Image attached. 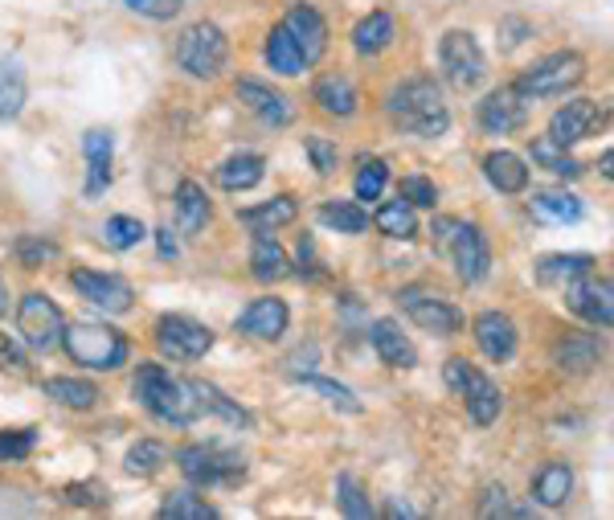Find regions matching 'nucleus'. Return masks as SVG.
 Returning a JSON list of instances; mask_svg holds the SVG:
<instances>
[{
  "label": "nucleus",
  "mask_w": 614,
  "mask_h": 520,
  "mask_svg": "<svg viewBox=\"0 0 614 520\" xmlns=\"http://www.w3.org/2000/svg\"><path fill=\"white\" fill-rule=\"evenodd\" d=\"M157 345L172 361H201L214 348V333L193 316H160L157 319Z\"/></svg>",
  "instance_id": "9d476101"
},
{
  "label": "nucleus",
  "mask_w": 614,
  "mask_h": 520,
  "mask_svg": "<svg viewBox=\"0 0 614 520\" xmlns=\"http://www.w3.org/2000/svg\"><path fill=\"white\" fill-rule=\"evenodd\" d=\"M389 181V164L386 160H365L357 173V202H377L381 188Z\"/></svg>",
  "instance_id": "a18cd8bd"
},
{
  "label": "nucleus",
  "mask_w": 614,
  "mask_h": 520,
  "mask_svg": "<svg viewBox=\"0 0 614 520\" xmlns=\"http://www.w3.org/2000/svg\"><path fill=\"white\" fill-rule=\"evenodd\" d=\"M570 491H573V472H570V463H561V459H549L541 472H537V479H532V496H537V505H545V508H561L570 500Z\"/></svg>",
  "instance_id": "cd10ccee"
},
{
  "label": "nucleus",
  "mask_w": 614,
  "mask_h": 520,
  "mask_svg": "<svg viewBox=\"0 0 614 520\" xmlns=\"http://www.w3.org/2000/svg\"><path fill=\"white\" fill-rule=\"evenodd\" d=\"M283 30L291 33V42L300 45V54L308 66H315V62L324 58V50H328V21L320 17V9H312V4H291V13H287Z\"/></svg>",
  "instance_id": "dca6fc26"
},
{
  "label": "nucleus",
  "mask_w": 614,
  "mask_h": 520,
  "mask_svg": "<svg viewBox=\"0 0 614 520\" xmlns=\"http://www.w3.org/2000/svg\"><path fill=\"white\" fill-rule=\"evenodd\" d=\"M295 217H300V202H295L291 193H279V197H271V202L243 209V214H238V221H243V226H250V230L271 234V230H279V226H291Z\"/></svg>",
  "instance_id": "393cba45"
},
{
  "label": "nucleus",
  "mask_w": 614,
  "mask_h": 520,
  "mask_svg": "<svg viewBox=\"0 0 614 520\" xmlns=\"http://www.w3.org/2000/svg\"><path fill=\"white\" fill-rule=\"evenodd\" d=\"M484 176L500 193H525L529 188V169H525V160L516 156V152H487Z\"/></svg>",
  "instance_id": "c85d7f7f"
},
{
  "label": "nucleus",
  "mask_w": 614,
  "mask_h": 520,
  "mask_svg": "<svg viewBox=\"0 0 614 520\" xmlns=\"http://www.w3.org/2000/svg\"><path fill=\"white\" fill-rule=\"evenodd\" d=\"M315 217L336 234H360L369 226V214H365L357 202H341V197H332V202L320 205V214Z\"/></svg>",
  "instance_id": "ea45409f"
},
{
  "label": "nucleus",
  "mask_w": 614,
  "mask_h": 520,
  "mask_svg": "<svg viewBox=\"0 0 614 520\" xmlns=\"http://www.w3.org/2000/svg\"><path fill=\"white\" fill-rule=\"evenodd\" d=\"M0 369H25V353L13 336H0Z\"/></svg>",
  "instance_id": "864d4df0"
},
{
  "label": "nucleus",
  "mask_w": 614,
  "mask_h": 520,
  "mask_svg": "<svg viewBox=\"0 0 614 520\" xmlns=\"http://www.w3.org/2000/svg\"><path fill=\"white\" fill-rule=\"evenodd\" d=\"M599 123H602L599 102L594 99H573V102H565V107L553 111V119H549V136H553L561 148H573V144H582V140H590Z\"/></svg>",
  "instance_id": "f3484780"
},
{
  "label": "nucleus",
  "mask_w": 614,
  "mask_h": 520,
  "mask_svg": "<svg viewBox=\"0 0 614 520\" xmlns=\"http://www.w3.org/2000/svg\"><path fill=\"white\" fill-rule=\"evenodd\" d=\"M480 512H484V517H504V512H508V491L492 484V488L484 491V505H480Z\"/></svg>",
  "instance_id": "5fc2aeb1"
},
{
  "label": "nucleus",
  "mask_w": 614,
  "mask_h": 520,
  "mask_svg": "<svg viewBox=\"0 0 614 520\" xmlns=\"http://www.w3.org/2000/svg\"><path fill=\"white\" fill-rule=\"evenodd\" d=\"M565 304H570L573 316L590 319V324H599V328H611L614 324L611 279H594V275L573 279V283H565Z\"/></svg>",
  "instance_id": "4468645a"
},
{
  "label": "nucleus",
  "mask_w": 614,
  "mask_h": 520,
  "mask_svg": "<svg viewBox=\"0 0 614 520\" xmlns=\"http://www.w3.org/2000/svg\"><path fill=\"white\" fill-rule=\"evenodd\" d=\"M439 62H443V78L455 90H475L480 83H484V74H487L484 50H480V42H475L467 30L443 33Z\"/></svg>",
  "instance_id": "1a4fd4ad"
},
{
  "label": "nucleus",
  "mask_w": 614,
  "mask_h": 520,
  "mask_svg": "<svg viewBox=\"0 0 614 520\" xmlns=\"http://www.w3.org/2000/svg\"><path fill=\"white\" fill-rule=\"evenodd\" d=\"M401 312L414 319L422 333H434V336H455L463 328V316H459L455 304H446L443 295H430L422 288H406L398 295Z\"/></svg>",
  "instance_id": "9b49d317"
},
{
  "label": "nucleus",
  "mask_w": 614,
  "mask_h": 520,
  "mask_svg": "<svg viewBox=\"0 0 614 520\" xmlns=\"http://www.w3.org/2000/svg\"><path fill=\"white\" fill-rule=\"evenodd\" d=\"M164 463H169V447L157 443V438H143V443H136L128 451L123 467H128V476H157Z\"/></svg>",
  "instance_id": "79ce46f5"
},
{
  "label": "nucleus",
  "mask_w": 614,
  "mask_h": 520,
  "mask_svg": "<svg viewBox=\"0 0 614 520\" xmlns=\"http://www.w3.org/2000/svg\"><path fill=\"white\" fill-rule=\"evenodd\" d=\"M226 58H229V42L214 21L188 25V30L181 33V42H176V62H181V71L193 74V78H214V74L226 66Z\"/></svg>",
  "instance_id": "39448f33"
},
{
  "label": "nucleus",
  "mask_w": 614,
  "mask_h": 520,
  "mask_svg": "<svg viewBox=\"0 0 614 520\" xmlns=\"http://www.w3.org/2000/svg\"><path fill=\"white\" fill-rule=\"evenodd\" d=\"M238 99H243L267 128H287V123L295 119V102L287 99L283 90L267 87V83H255V78H238Z\"/></svg>",
  "instance_id": "a211bd4d"
},
{
  "label": "nucleus",
  "mask_w": 614,
  "mask_h": 520,
  "mask_svg": "<svg viewBox=\"0 0 614 520\" xmlns=\"http://www.w3.org/2000/svg\"><path fill=\"white\" fill-rule=\"evenodd\" d=\"M300 275H315V246H312V238H300Z\"/></svg>",
  "instance_id": "13d9d810"
},
{
  "label": "nucleus",
  "mask_w": 614,
  "mask_h": 520,
  "mask_svg": "<svg viewBox=\"0 0 614 520\" xmlns=\"http://www.w3.org/2000/svg\"><path fill=\"white\" fill-rule=\"evenodd\" d=\"M459 217H439L434 226H430V234H434V250H446V242H451V230H455Z\"/></svg>",
  "instance_id": "4d7b16f0"
},
{
  "label": "nucleus",
  "mask_w": 614,
  "mask_h": 520,
  "mask_svg": "<svg viewBox=\"0 0 614 520\" xmlns=\"http://www.w3.org/2000/svg\"><path fill=\"white\" fill-rule=\"evenodd\" d=\"M446 386L467 402V414H472L475 426H492V422L500 419V390H496V381L492 377H484L475 365L467 361H446Z\"/></svg>",
  "instance_id": "423d86ee"
},
{
  "label": "nucleus",
  "mask_w": 614,
  "mask_h": 520,
  "mask_svg": "<svg viewBox=\"0 0 614 520\" xmlns=\"http://www.w3.org/2000/svg\"><path fill=\"white\" fill-rule=\"evenodd\" d=\"M303 152H308V160H312V169L320 176L336 173V144H332V140H324V136H308V140H303Z\"/></svg>",
  "instance_id": "8fccbe9b"
},
{
  "label": "nucleus",
  "mask_w": 614,
  "mask_h": 520,
  "mask_svg": "<svg viewBox=\"0 0 614 520\" xmlns=\"http://www.w3.org/2000/svg\"><path fill=\"white\" fill-rule=\"evenodd\" d=\"M143 238H148V230H143L140 217L119 214L103 221V242L111 246V250H131V246H140Z\"/></svg>",
  "instance_id": "37998d69"
},
{
  "label": "nucleus",
  "mask_w": 614,
  "mask_h": 520,
  "mask_svg": "<svg viewBox=\"0 0 614 520\" xmlns=\"http://www.w3.org/2000/svg\"><path fill=\"white\" fill-rule=\"evenodd\" d=\"M475 345L492 361H508L516 353V324L504 312H480L475 316Z\"/></svg>",
  "instance_id": "aec40b11"
},
{
  "label": "nucleus",
  "mask_w": 614,
  "mask_h": 520,
  "mask_svg": "<svg viewBox=\"0 0 614 520\" xmlns=\"http://www.w3.org/2000/svg\"><path fill=\"white\" fill-rule=\"evenodd\" d=\"M250 271H255L258 283H279L287 275L283 246L274 242V238H267L262 230L255 234V246H250Z\"/></svg>",
  "instance_id": "72a5a7b5"
},
{
  "label": "nucleus",
  "mask_w": 614,
  "mask_h": 520,
  "mask_svg": "<svg viewBox=\"0 0 614 520\" xmlns=\"http://www.w3.org/2000/svg\"><path fill=\"white\" fill-rule=\"evenodd\" d=\"M157 242H160V254H164V259H172V254H176V242L169 238V230H157Z\"/></svg>",
  "instance_id": "052dcab7"
},
{
  "label": "nucleus",
  "mask_w": 614,
  "mask_h": 520,
  "mask_svg": "<svg viewBox=\"0 0 614 520\" xmlns=\"http://www.w3.org/2000/svg\"><path fill=\"white\" fill-rule=\"evenodd\" d=\"M57 246L45 242V238H33V234H25L21 242H17V259L25 262V267H42L45 259H54Z\"/></svg>",
  "instance_id": "3c124183"
},
{
  "label": "nucleus",
  "mask_w": 614,
  "mask_h": 520,
  "mask_svg": "<svg viewBox=\"0 0 614 520\" xmlns=\"http://www.w3.org/2000/svg\"><path fill=\"white\" fill-rule=\"evenodd\" d=\"M398 197L410 205H422V209H434V205H439V188H434V181H427V176H401Z\"/></svg>",
  "instance_id": "de8ad7c7"
},
{
  "label": "nucleus",
  "mask_w": 614,
  "mask_h": 520,
  "mask_svg": "<svg viewBox=\"0 0 614 520\" xmlns=\"http://www.w3.org/2000/svg\"><path fill=\"white\" fill-rule=\"evenodd\" d=\"M176 463L185 472L188 484L197 488H214V484H238L246 476L243 455H229L222 447H205V443H193V447L176 451Z\"/></svg>",
  "instance_id": "6e6552de"
},
{
  "label": "nucleus",
  "mask_w": 614,
  "mask_h": 520,
  "mask_svg": "<svg viewBox=\"0 0 614 520\" xmlns=\"http://www.w3.org/2000/svg\"><path fill=\"white\" fill-rule=\"evenodd\" d=\"M37 447V431H0V463H21Z\"/></svg>",
  "instance_id": "09e8293b"
},
{
  "label": "nucleus",
  "mask_w": 614,
  "mask_h": 520,
  "mask_svg": "<svg viewBox=\"0 0 614 520\" xmlns=\"http://www.w3.org/2000/svg\"><path fill=\"white\" fill-rule=\"evenodd\" d=\"M160 517L164 520H214L217 508L205 505L197 491H172L169 500L160 505Z\"/></svg>",
  "instance_id": "a19ab883"
},
{
  "label": "nucleus",
  "mask_w": 614,
  "mask_h": 520,
  "mask_svg": "<svg viewBox=\"0 0 614 520\" xmlns=\"http://www.w3.org/2000/svg\"><path fill=\"white\" fill-rule=\"evenodd\" d=\"M9 307V291H4V283H0V312Z\"/></svg>",
  "instance_id": "680f3d73"
},
{
  "label": "nucleus",
  "mask_w": 614,
  "mask_h": 520,
  "mask_svg": "<svg viewBox=\"0 0 614 520\" xmlns=\"http://www.w3.org/2000/svg\"><path fill=\"white\" fill-rule=\"evenodd\" d=\"M529 214L545 226H573L582 217V202L565 188H545V193H532Z\"/></svg>",
  "instance_id": "b1692460"
},
{
  "label": "nucleus",
  "mask_w": 614,
  "mask_h": 520,
  "mask_svg": "<svg viewBox=\"0 0 614 520\" xmlns=\"http://www.w3.org/2000/svg\"><path fill=\"white\" fill-rule=\"evenodd\" d=\"M336 496H341V512H344V517H353V520H369L373 517L369 496L360 491V484L353 476L336 479Z\"/></svg>",
  "instance_id": "c03bdc74"
},
{
  "label": "nucleus",
  "mask_w": 614,
  "mask_h": 520,
  "mask_svg": "<svg viewBox=\"0 0 614 520\" xmlns=\"http://www.w3.org/2000/svg\"><path fill=\"white\" fill-rule=\"evenodd\" d=\"M267 66H271L274 74H303L308 71V62H303L300 45L291 42V33L283 30V25H274L271 37H267Z\"/></svg>",
  "instance_id": "e433bc0d"
},
{
  "label": "nucleus",
  "mask_w": 614,
  "mask_h": 520,
  "mask_svg": "<svg viewBox=\"0 0 614 520\" xmlns=\"http://www.w3.org/2000/svg\"><path fill=\"white\" fill-rule=\"evenodd\" d=\"M369 340H373V353H377L389 369H414L418 365V353H414V345H410V336L401 333L394 319H373Z\"/></svg>",
  "instance_id": "412c9836"
},
{
  "label": "nucleus",
  "mask_w": 614,
  "mask_h": 520,
  "mask_svg": "<svg viewBox=\"0 0 614 520\" xmlns=\"http://www.w3.org/2000/svg\"><path fill=\"white\" fill-rule=\"evenodd\" d=\"M377 230L386 234V238H394V242H410L418 234V217H414V205L410 202H386L381 209H377Z\"/></svg>",
  "instance_id": "4c0bfd02"
},
{
  "label": "nucleus",
  "mask_w": 614,
  "mask_h": 520,
  "mask_svg": "<svg viewBox=\"0 0 614 520\" xmlns=\"http://www.w3.org/2000/svg\"><path fill=\"white\" fill-rule=\"evenodd\" d=\"M71 288L78 291L83 300H90L95 307L111 312V316L131 312V300H136V291H131L128 279L103 275V271H86V267H74L71 271Z\"/></svg>",
  "instance_id": "f8f14e48"
},
{
  "label": "nucleus",
  "mask_w": 614,
  "mask_h": 520,
  "mask_svg": "<svg viewBox=\"0 0 614 520\" xmlns=\"http://www.w3.org/2000/svg\"><path fill=\"white\" fill-rule=\"evenodd\" d=\"M394 42V17L389 13H369L365 21H357V30H353V45H357V54H381L386 45Z\"/></svg>",
  "instance_id": "58836bf2"
},
{
  "label": "nucleus",
  "mask_w": 614,
  "mask_h": 520,
  "mask_svg": "<svg viewBox=\"0 0 614 520\" xmlns=\"http://www.w3.org/2000/svg\"><path fill=\"white\" fill-rule=\"evenodd\" d=\"M599 361H602V345H599V336H590V333L565 336V340L553 345V365L565 369V373H590Z\"/></svg>",
  "instance_id": "5701e85b"
},
{
  "label": "nucleus",
  "mask_w": 614,
  "mask_h": 520,
  "mask_svg": "<svg viewBox=\"0 0 614 520\" xmlns=\"http://www.w3.org/2000/svg\"><path fill=\"white\" fill-rule=\"evenodd\" d=\"M480 123L496 136H508V131H520L529 123V95H520L516 87H496L480 102Z\"/></svg>",
  "instance_id": "2eb2a0df"
},
{
  "label": "nucleus",
  "mask_w": 614,
  "mask_h": 520,
  "mask_svg": "<svg viewBox=\"0 0 614 520\" xmlns=\"http://www.w3.org/2000/svg\"><path fill=\"white\" fill-rule=\"evenodd\" d=\"M303 386H308V390H315V393H324L332 405H341V410H348V414H357V410H360V402L353 398V390H348V386H341V381H328V377H303Z\"/></svg>",
  "instance_id": "49530a36"
},
{
  "label": "nucleus",
  "mask_w": 614,
  "mask_h": 520,
  "mask_svg": "<svg viewBox=\"0 0 614 520\" xmlns=\"http://www.w3.org/2000/svg\"><path fill=\"white\" fill-rule=\"evenodd\" d=\"M62 328H66L62 307L42 291H29L25 300L17 304V333L33 353H50V348L62 345Z\"/></svg>",
  "instance_id": "0eeeda50"
},
{
  "label": "nucleus",
  "mask_w": 614,
  "mask_h": 520,
  "mask_svg": "<svg viewBox=\"0 0 614 520\" xmlns=\"http://www.w3.org/2000/svg\"><path fill=\"white\" fill-rule=\"evenodd\" d=\"M267 173V160L255 156V152H238V156H229L222 169H217V185L226 188V193H246V188H255Z\"/></svg>",
  "instance_id": "7c9ffc66"
},
{
  "label": "nucleus",
  "mask_w": 614,
  "mask_h": 520,
  "mask_svg": "<svg viewBox=\"0 0 614 520\" xmlns=\"http://www.w3.org/2000/svg\"><path fill=\"white\" fill-rule=\"evenodd\" d=\"M62 348L71 353L74 365L111 373L128 361V336L111 324H66L62 328Z\"/></svg>",
  "instance_id": "7ed1b4c3"
},
{
  "label": "nucleus",
  "mask_w": 614,
  "mask_h": 520,
  "mask_svg": "<svg viewBox=\"0 0 614 520\" xmlns=\"http://www.w3.org/2000/svg\"><path fill=\"white\" fill-rule=\"evenodd\" d=\"M131 13H140V17H152V21H169V17L181 13V4L185 0H123Z\"/></svg>",
  "instance_id": "603ef678"
},
{
  "label": "nucleus",
  "mask_w": 614,
  "mask_h": 520,
  "mask_svg": "<svg viewBox=\"0 0 614 520\" xmlns=\"http://www.w3.org/2000/svg\"><path fill=\"white\" fill-rule=\"evenodd\" d=\"M188 386H193V393H197L201 414H214V419H222L226 426H250V414H246L243 405L234 402L229 393L217 390L214 381H188Z\"/></svg>",
  "instance_id": "c756f323"
},
{
  "label": "nucleus",
  "mask_w": 614,
  "mask_h": 520,
  "mask_svg": "<svg viewBox=\"0 0 614 520\" xmlns=\"http://www.w3.org/2000/svg\"><path fill=\"white\" fill-rule=\"evenodd\" d=\"M386 517H418V512H414L410 505H406V500H389V505H386Z\"/></svg>",
  "instance_id": "bf43d9fd"
},
{
  "label": "nucleus",
  "mask_w": 614,
  "mask_h": 520,
  "mask_svg": "<svg viewBox=\"0 0 614 520\" xmlns=\"http://www.w3.org/2000/svg\"><path fill=\"white\" fill-rule=\"evenodd\" d=\"M529 156L537 169H545V173L553 176H565V181H573V176H582V160L570 156V148H561L553 136H537L529 144Z\"/></svg>",
  "instance_id": "2f4dec72"
},
{
  "label": "nucleus",
  "mask_w": 614,
  "mask_h": 520,
  "mask_svg": "<svg viewBox=\"0 0 614 520\" xmlns=\"http://www.w3.org/2000/svg\"><path fill=\"white\" fill-rule=\"evenodd\" d=\"M136 398L148 414H157L160 422H172V426H188L197 419V393L188 381L172 377L164 365H140L136 373Z\"/></svg>",
  "instance_id": "f03ea898"
},
{
  "label": "nucleus",
  "mask_w": 614,
  "mask_h": 520,
  "mask_svg": "<svg viewBox=\"0 0 614 520\" xmlns=\"http://www.w3.org/2000/svg\"><path fill=\"white\" fill-rule=\"evenodd\" d=\"M594 271V254H545L537 262V283L541 288H565L573 279Z\"/></svg>",
  "instance_id": "a878e982"
},
{
  "label": "nucleus",
  "mask_w": 614,
  "mask_h": 520,
  "mask_svg": "<svg viewBox=\"0 0 614 520\" xmlns=\"http://www.w3.org/2000/svg\"><path fill=\"white\" fill-rule=\"evenodd\" d=\"M45 393H50L57 405H66V410H90V405L99 402V386L86 381V377H50V381H45Z\"/></svg>",
  "instance_id": "c9c22d12"
},
{
  "label": "nucleus",
  "mask_w": 614,
  "mask_h": 520,
  "mask_svg": "<svg viewBox=\"0 0 614 520\" xmlns=\"http://www.w3.org/2000/svg\"><path fill=\"white\" fill-rule=\"evenodd\" d=\"M386 107L401 128L414 131V136H427V140H434V136H443V131L451 128V111H446V102H443V90H439V83L427 78V74L406 78L401 87L389 90Z\"/></svg>",
  "instance_id": "f257e3e1"
},
{
  "label": "nucleus",
  "mask_w": 614,
  "mask_h": 520,
  "mask_svg": "<svg viewBox=\"0 0 614 520\" xmlns=\"http://www.w3.org/2000/svg\"><path fill=\"white\" fill-rule=\"evenodd\" d=\"M586 78V58L573 54V50H561V54H549V58L532 62L529 71L520 74L516 90L529 95V99H549V95H565L578 83Z\"/></svg>",
  "instance_id": "20e7f679"
},
{
  "label": "nucleus",
  "mask_w": 614,
  "mask_h": 520,
  "mask_svg": "<svg viewBox=\"0 0 614 520\" xmlns=\"http://www.w3.org/2000/svg\"><path fill=\"white\" fill-rule=\"evenodd\" d=\"M287 319H291V312H287L283 300L262 295V300H255V304L238 316V328H243L246 336H255V340H279V336L287 333Z\"/></svg>",
  "instance_id": "6ab92c4d"
},
{
  "label": "nucleus",
  "mask_w": 614,
  "mask_h": 520,
  "mask_svg": "<svg viewBox=\"0 0 614 520\" xmlns=\"http://www.w3.org/2000/svg\"><path fill=\"white\" fill-rule=\"evenodd\" d=\"M446 254L455 259V271L463 283H480L492 267V250H487V238L475 221H455L451 230V242H446Z\"/></svg>",
  "instance_id": "ddd939ff"
},
{
  "label": "nucleus",
  "mask_w": 614,
  "mask_h": 520,
  "mask_svg": "<svg viewBox=\"0 0 614 520\" xmlns=\"http://www.w3.org/2000/svg\"><path fill=\"white\" fill-rule=\"evenodd\" d=\"M176 221H181V234L197 238L205 226H209V197L197 181H181L176 185Z\"/></svg>",
  "instance_id": "bb28decb"
},
{
  "label": "nucleus",
  "mask_w": 614,
  "mask_h": 520,
  "mask_svg": "<svg viewBox=\"0 0 614 520\" xmlns=\"http://www.w3.org/2000/svg\"><path fill=\"white\" fill-rule=\"evenodd\" d=\"M29 83H25V66L17 58L0 62V119H17L21 107H25Z\"/></svg>",
  "instance_id": "f704fd0d"
},
{
  "label": "nucleus",
  "mask_w": 614,
  "mask_h": 520,
  "mask_svg": "<svg viewBox=\"0 0 614 520\" xmlns=\"http://www.w3.org/2000/svg\"><path fill=\"white\" fill-rule=\"evenodd\" d=\"M315 102L328 111V116H357V87L344 78V74H324L320 83H315Z\"/></svg>",
  "instance_id": "473e14b6"
},
{
  "label": "nucleus",
  "mask_w": 614,
  "mask_h": 520,
  "mask_svg": "<svg viewBox=\"0 0 614 520\" xmlns=\"http://www.w3.org/2000/svg\"><path fill=\"white\" fill-rule=\"evenodd\" d=\"M111 131L107 128H90L83 136V152H86V164H90V176H86V193L90 197H99L103 188L111 185Z\"/></svg>",
  "instance_id": "4be33fe9"
},
{
  "label": "nucleus",
  "mask_w": 614,
  "mask_h": 520,
  "mask_svg": "<svg viewBox=\"0 0 614 520\" xmlns=\"http://www.w3.org/2000/svg\"><path fill=\"white\" fill-rule=\"evenodd\" d=\"M525 37H529V25H525V21H504V50H516Z\"/></svg>",
  "instance_id": "6e6d98bb"
}]
</instances>
